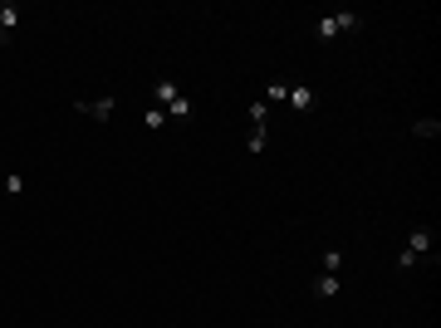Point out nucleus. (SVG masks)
Masks as SVG:
<instances>
[{
  "label": "nucleus",
  "instance_id": "6e6552de",
  "mask_svg": "<svg viewBox=\"0 0 441 328\" xmlns=\"http://www.w3.org/2000/svg\"><path fill=\"white\" fill-rule=\"evenodd\" d=\"M251 128H270V103H251Z\"/></svg>",
  "mask_w": 441,
  "mask_h": 328
},
{
  "label": "nucleus",
  "instance_id": "9d476101",
  "mask_svg": "<svg viewBox=\"0 0 441 328\" xmlns=\"http://www.w3.org/2000/svg\"><path fill=\"white\" fill-rule=\"evenodd\" d=\"M412 133H417V137H436V133H441V123H436V118H421Z\"/></svg>",
  "mask_w": 441,
  "mask_h": 328
},
{
  "label": "nucleus",
  "instance_id": "39448f33",
  "mask_svg": "<svg viewBox=\"0 0 441 328\" xmlns=\"http://www.w3.org/2000/svg\"><path fill=\"white\" fill-rule=\"evenodd\" d=\"M285 103H294L299 113H309V108H314V89H309V84H290V98H285Z\"/></svg>",
  "mask_w": 441,
  "mask_h": 328
},
{
  "label": "nucleus",
  "instance_id": "20e7f679",
  "mask_svg": "<svg viewBox=\"0 0 441 328\" xmlns=\"http://www.w3.org/2000/svg\"><path fill=\"white\" fill-rule=\"evenodd\" d=\"M79 113H84V118H94V123H108V118L118 113V98H94V103H79Z\"/></svg>",
  "mask_w": 441,
  "mask_h": 328
},
{
  "label": "nucleus",
  "instance_id": "f8f14e48",
  "mask_svg": "<svg viewBox=\"0 0 441 328\" xmlns=\"http://www.w3.org/2000/svg\"><path fill=\"white\" fill-rule=\"evenodd\" d=\"M142 123H147V128H162V123H167V113H162V108H157V103H152V108H147V113H142Z\"/></svg>",
  "mask_w": 441,
  "mask_h": 328
},
{
  "label": "nucleus",
  "instance_id": "7ed1b4c3",
  "mask_svg": "<svg viewBox=\"0 0 441 328\" xmlns=\"http://www.w3.org/2000/svg\"><path fill=\"white\" fill-rule=\"evenodd\" d=\"M421 255H431V230H426V225H417V230H412V240H407V250L397 255V264H402V269H412Z\"/></svg>",
  "mask_w": 441,
  "mask_h": 328
},
{
  "label": "nucleus",
  "instance_id": "9b49d317",
  "mask_svg": "<svg viewBox=\"0 0 441 328\" xmlns=\"http://www.w3.org/2000/svg\"><path fill=\"white\" fill-rule=\"evenodd\" d=\"M338 264H343V250H324V274H338Z\"/></svg>",
  "mask_w": 441,
  "mask_h": 328
},
{
  "label": "nucleus",
  "instance_id": "1a4fd4ad",
  "mask_svg": "<svg viewBox=\"0 0 441 328\" xmlns=\"http://www.w3.org/2000/svg\"><path fill=\"white\" fill-rule=\"evenodd\" d=\"M15 25H20V6H0V30L10 35Z\"/></svg>",
  "mask_w": 441,
  "mask_h": 328
},
{
  "label": "nucleus",
  "instance_id": "423d86ee",
  "mask_svg": "<svg viewBox=\"0 0 441 328\" xmlns=\"http://www.w3.org/2000/svg\"><path fill=\"white\" fill-rule=\"evenodd\" d=\"M314 294H319V299H338V294H343V284H338V274H319V284H314Z\"/></svg>",
  "mask_w": 441,
  "mask_h": 328
},
{
  "label": "nucleus",
  "instance_id": "f257e3e1",
  "mask_svg": "<svg viewBox=\"0 0 441 328\" xmlns=\"http://www.w3.org/2000/svg\"><path fill=\"white\" fill-rule=\"evenodd\" d=\"M348 30H363V15H353V10H334V15H324V20L314 25L319 40H338V35H348Z\"/></svg>",
  "mask_w": 441,
  "mask_h": 328
},
{
  "label": "nucleus",
  "instance_id": "f03ea898",
  "mask_svg": "<svg viewBox=\"0 0 441 328\" xmlns=\"http://www.w3.org/2000/svg\"><path fill=\"white\" fill-rule=\"evenodd\" d=\"M152 94H157V108H162L167 118H186V113H191V103L181 98V89H177L172 79H157V89H152Z\"/></svg>",
  "mask_w": 441,
  "mask_h": 328
},
{
  "label": "nucleus",
  "instance_id": "0eeeda50",
  "mask_svg": "<svg viewBox=\"0 0 441 328\" xmlns=\"http://www.w3.org/2000/svg\"><path fill=\"white\" fill-rule=\"evenodd\" d=\"M285 98H290V84L270 79V84H265V103H285Z\"/></svg>",
  "mask_w": 441,
  "mask_h": 328
},
{
  "label": "nucleus",
  "instance_id": "ddd939ff",
  "mask_svg": "<svg viewBox=\"0 0 441 328\" xmlns=\"http://www.w3.org/2000/svg\"><path fill=\"white\" fill-rule=\"evenodd\" d=\"M6 191H10V196H20V191H25V177H20V172H10V177H6Z\"/></svg>",
  "mask_w": 441,
  "mask_h": 328
},
{
  "label": "nucleus",
  "instance_id": "4468645a",
  "mask_svg": "<svg viewBox=\"0 0 441 328\" xmlns=\"http://www.w3.org/2000/svg\"><path fill=\"white\" fill-rule=\"evenodd\" d=\"M6 40H10V35H6V30H0V45H6Z\"/></svg>",
  "mask_w": 441,
  "mask_h": 328
}]
</instances>
